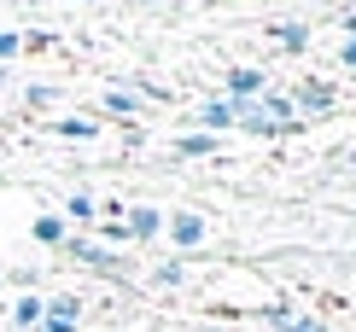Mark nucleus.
Instances as JSON below:
<instances>
[{"mask_svg":"<svg viewBox=\"0 0 356 332\" xmlns=\"http://www.w3.org/2000/svg\"><path fill=\"white\" fill-rule=\"evenodd\" d=\"M65 256H70V263H82V268H94V274H129L123 251H106L99 239H82V233L65 239Z\"/></svg>","mask_w":356,"mask_h":332,"instance_id":"f257e3e1","label":"nucleus"},{"mask_svg":"<svg viewBox=\"0 0 356 332\" xmlns=\"http://www.w3.org/2000/svg\"><path fill=\"white\" fill-rule=\"evenodd\" d=\"M164 239H170V251H199L211 239V222L199 210H164Z\"/></svg>","mask_w":356,"mask_h":332,"instance_id":"f03ea898","label":"nucleus"},{"mask_svg":"<svg viewBox=\"0 0 356 332\" xmlns=\"http://www.w3.org/2000/svg\"><path fill=\"white\" fill-rule=\"evenodd\" d=\"M263 94H269V70H257V65H234L222 76V99H234V105H251Z\"/></svg>","mask_w":356,"mask_h":332,"instance_id":"7ed1b4c3","label":"nucleus"},{"mask_svg":"<svg viewBox=\"0 0 356 332\" xmlns=\"http://www.w3.org/2000/svg\"><path fill=\"white\" fill-rule=\"evenodd\" d=\"M123 233H129V245H152V239H164V210H158V204L123 210Z\"/></svg>","mask_w":356,"mask_h":332,"instance_id":"20e7f679","label":"nucleus"},{"mask_svg":"<svg viewBox=\"0 0 356 332\" xmlns=\"http://www.w3.org/2000/svg\"><path fill=\"white\" fill-rule=\"evenodd\" d=\"M286 99H292V111H298V117H327L333 105H339V94H333L327 82H298Z\"/></svg>","mask_w":356,"mask_h":332,"instance_id":"39448f33","label":"nucleus"},{"mask_svg":"<svg viewBox=\"0 0 356 332\" xmlns=\"http://www.w3.org/2000/svg\"><path fill=\"white\" fill-rule=\"evenodd\" d=\"M193 123H199V134H211V140H216V134H228V128H234V99L211 94V99L199 105V117H193Z\"/></svg>","mask_w":356,"mask_h":332,"instance_id":"423d86ee","label":"nucleus"},{"mask_svg":"<svg viewBox=\"0 0 356 332\" xmlns=\"http://www.w3.org/2000/svg\"><path fill=\"white\" fill-rule=\"evenodd\" d=\"M41 321H47V297H41V292H18V297H12V326H18V332H35Z\"/></svg>","mask_w":356,"mask_h":332,"instance_id":"0eeeda50","label":"nucleus"},{"mask_svg":"<svg viewBox=\"0 0 356 332\" xmlns=\"http://www.w3.org/2000/svg\"><path fill=\"white\" fill-rule=\"evenodd\" d=\"M29 239H35V245H47V251H65L70 228H65V216H58V210H47V216L29 222Z\"/></svg>","mask_w":356,"mask_h":332,"instance_id":"6e6552de","label":"nucleus"},{"mask_svg":"<svg viewBox=\"0 0 356 332\" xmlns=\"http://www.w3.org/2000/svg\"><path fill=\"white\" fill-rule=\"evenodd\" d=\"M257 111H263V117H269V123H275V128H286V134H292V128H304V123H298V111H292V99H286V94H280V88H269V94H263V99H257Z\"/></svg>","mask_w":356,"mask_h":332,"instance_id":"1a4fd4ad","label":"nucleus"},{"mask_svg":"<svg viewBox=\"0 0 356 332\" xmlns=\"http://www.w3.org/2000/svg\"><path fill=\"white\" fill-rule=\"evenodd\" d=\"M99 111H106V117H123V123H129V117H140V94H135V88H106V94H99Z\"/></svg>","mask_w":356,"mask_h":332,"instance_id":"9d476101","label":"nucleus"},{"mask_svg":"<svg viewBox=\"0 0 356 332\" xmlns=\"http://www.w3.org/2000/svg\"><path fill=\"white\" fill-rule=\"evenodd\" d=\"M82 309H88V304H82L76 292H53V297H47V321H58V326H76V332H82Z\"/></svg>","mask_w":356,"mask_h":332,"instance_id":"9b49d317","label":"nucleus"},{"mask_svg":"<svg viewBox=\"0 0 356 332\" xmlns=\"http://www.w3.org/2000/svg\"><path fill=\"white\" fill-rule=\"evenodd\" d=\"M58 216H65V228L76 233L82 222H94V216H99V204H94V192H70V199H65V210H58Z\"/></svg>","mask_w":356,"mask_h":332,"instance_id":"f8f14e48","label":"nucleus"},{"mask_svg":"<svg viewBox=\"0 0 356 332\" xmlns=\"http://www.w3.org/2000/svg\"><path fill=\"white\" fill-rule=\"evenodd\" d=\"M170 152H175V158H216V140H211V134H199V128H193V134H181V140L170 146Z\"/></svg>","mask_w":356,"mask_h":332,"instance_id":"ddd939ff","label":"nucleus"},{"mask_svg":"<svg viewBox=\"0 0 356 332\" xmlns=\"http://www.w3.org/2000/svg\"><path fill=\"white\" fill-rule=\"evenodd\" d=\"M53 134H58V140H94V134H99V123H88V117H58V123H53Z\"/></svg>","mask_w":356,"mask_h":332,"instance_id":"4468645a","label":"nucleus"},{"mask_svg":"<svg viewBox=\"0 0 356 332\" xmlns=\"http://www.w3.org/2000/svg\"><path fill=\"white\" fill-rule=\"evenodd\" d=\"M269 35H275L286 53H304V47H309V24H275Z\"/></svg>","mask_w":356,"mask_h":332,"instance_id":"2eb2a0df","label":"nucleus"},{"mask_svg":"<svg viewBox=\"0 0 356 332\" xmlns=\"http://www.w3.org/2000/svg\"><path fill=\"white\" fill-rule=\"evenodd\" d=\"M152 280L175 292V285H187V263H158V268H152Z\"/></svg>","mask_w":356,"mask_h":332,"instance_id":"dca6fc26","label":"nucleus"},{"mask_svg":"<svg viewBox=\"0 0 356 332\" xmlns=\"http://www.w3.org/2000/svg\"><path fill=\"white\" fill-rule=\"evenodd\" d=\"M18 53H24V29H0V65H12Z\"/></svg>","mask_w":356,"mask_h":332,"instance_id":"f3484780","label":"nucleus"},{"mask_svg":"<svg viewBox=\"0 0 356 332\" xmlns=\"http://www.w3.org/2000/svg\"><path fill=\"white\" fill-rule=\"evenodd\" d=\"M292 315H298V309H286V304H263V321H269L275 332H286V326H292Z\"/></svg>","mask_w":356,"mask_h":332,"instance_id":"a211bd4d","label":"nucleus"},{"mask_svg":"<svg viewBox=\"0 0 356 332\" xmlns=\"http://www.w3.org/2000/svg\"><path fill=\"white\" fill-rule=\"evenodd\" d=\"M286 332H327V321H321V315H292Z\"/></svg>","mask_w":356,"mask_h":332,"instance_id":"6ab92c4d","label":"nucleus"},{"mask_svg":"<svg viewBox=\"0 0 356 332\" xmlns=\"http://www.w3.org/2000/svg\"><path fill=\"white\" fill-rule=\"evenodd\" d=\"M12 285H18V292H35V268H12V274H6Z\"/></svg>","mask_w":356,"mask_h":332,"instance_id":"aec40b11","label":"nucleus"},{"mask_svg":"<svg viewBox=\"0 0 356 332\" xmlns=\"http://www.w3.org/2000/svg\"><path fill=\"white\" fill-rule=\"evenodd\" d=\"M339 65H345V70H356V29L345 35V47H339Z\"/></svg>","mask_w":356,"mask_h":332,"instance_id":"412c9836","label":"nucleus"},{"mask_svg":"<svg viewBox=\"0 0 356 332\" xmlns=\"http://www.w3.org/2000/svg\"><path fill=\"white\" fill-rule=\"evenodd\" d=\"M53 47V35H41V29H35V35H24V53H47Z\"/></svg>","mask_w":356,"mask_h":332,"instance_id":"4be33fe9","label":"nucleus"},{"mask_svg":"<svg viewBox=\"0 0 356 332\" xmlns=\"http://www.w3.org/2000/svg\"><path fill=\"white\" fill-rule=\"evenodd\" d=\"M35 332H76V326H58V321H41Z\"/></svg>","mask_w":356,"mask_h":332,"instance_id":"5701e85b","label":"nucleus"}]
</instances>
